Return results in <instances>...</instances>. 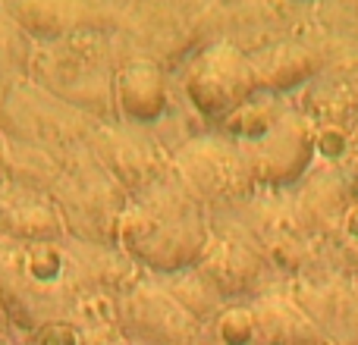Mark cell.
Instances as JSON below:
<instances>
[{
	"mask_svg": "<svg viewBox=\"0 0 358 345\" xmlns=\"http://www.w3.org/2000/svg\"><path fill=\"white\" fill-rule=\"evenodd\" d=\"M210 239V210L170 170L126 201L117 223V248L151 277L192 270Z\"/></svg>",
	"mask_w": 358,
	"mask_h": 345,
	"instance_id": "cell-1",
	"label": "cell"
},
{
	"mask_svg": "<svg viewBox=\"0 0 358 345\" xmlns=\"http://www.w3.org/2000/svg\"><path fill=\"white\" fill-rule=\"evenodd\" d=\"M85 283L73 239L10 242L0 239V311L19 342L50 321L73 317Z\"/></svg>",
	"mask_w": 358,
	"mask_h": 345,
	"instance_id": "cell-2",
	"label": "cell"
},
{
	"mask_svg": "<svg viewBox=\"0 0 358 345\" xmlns=\"http://www.w3.org/2000/svg\"><path fill=\"white\" fill-rule=\"evenodd\" d=\"M120 50L113 31H79L38 44L29 79L98 123H117Z\"/></svg>",
	"mask_w": 358,
	"mask_h": 345,
	"instance_id": "cell-3",
	"label": "cell"
},
{
	"mask_svg": "<svg viewBox=\"0 0 358 345\" xmlns=\"http://www.w3.org/2000/svg\"><path fill=\"white\" fill-rule=\"evenodd\" d=\"M50 198L66 223L69 239L88 245H117V223L129 195L88 145L63 157Z\"/></svg>",
	"mask_w": 358,
	"mask_h": 345,
	"instance_id": "cell-4",
	"label": "cell"
},
{
	"mask_svg": "<svg viewBox=\"0 0 358 345\" xmlns=\"http://www.w3.org/2000/svg\"><path fill=\"white\" fill-rule=\"evenodd\" d=\"M98 126V119L69 107L31 79L0 88V132L10 142L38 148L57 161L82 148Z\"/></svg>",
	"mask_w": 358,
	"mask_h": 345,
	"instance_id": "cell-5",
	"label": "cell"
},
{
	"mask_svg": "<svg viewBox=\"0 0 358 345\" xmlns=\"http://www.w3.org/2000/svg\"><path fill=\"white\" fill-rule=\"evenodd\" d=\"M208 16L204 6H185V3H123L120 13L117 41L120 60L123 57H151L164 69L176 63H189L208 38Z\"/></svg>",
	"mask_w": 358,
	"mask_h": 345,
	"instance_id": "cell-6",
	"label": "cell"
},
{
	"mask_svg": "<svg viewBox=\"0 0 358 345\" xmlns=\"http://www.w3.org/2000/svg\"><path fill=\"white\" fill-rule=\"evenodd\" d=\"M185 104L208 123H223L236 110L258 98V75L242 47L233 41H210L182 69Z\"/></svg>",
	"mask_w": 358,
	"mask_h": 345,
	"instance_id": "cell-7",
	"label": "cell"
},
{
	"mask_svg": "<svg viewBox=\"0 0 358 345\" xmlns=\"http://www.w3.org/2000/svg\"><path fill=\"white\" fill-rule=\"evenodd\" d=\"M170 170L176 179L214 214L252 198L255 182L239 154V145L223 132H198L170 154Z\"/></svg>",
	"mask_w": 358,
	"mask_h": 345,
	"instance_id": "cell-8",
	"label": "cell"
},
{
	"mask_svg": "<svg viewBox=\"0 0 358 345\" xmlns=\"http://www.w3.org/2000/svg\"><path fill=\"white\" fill-rule=\"evenodd\" d=\"M236 145L255 189H286L308 176L317 154V126L308 113L283 107L258 135Z\"/></svg>",
	"mask_w": 358,
	"mask_h": 345,
	"instance_id": "cell-9",
	"label": "cell"
},
{
	"mask_svg": "<svg viewBox=\"0 0 358 345\" xmlns=\"http://www.w3.org/2000/svg\"><path fill=\"white\" fill-rule=\"evenodd\" d=\"M195 270L214 286L217 295L227 304H239L255 302L261 292H267L264 283L267 273H271V264L258 251V245L227 214L214 210L210 214L208 248L198 258Z\"/></svg>",
	"mask_w": 358,
	"mask_h": 345,
	"instance_id": "cell-10",
	"label": "cell"
},
{
	"mask_svg": "<svg viewBox=\"0 0 358 345\" xmlns=\"http://www.w3.org/2000/svg\"><path fill=\"white\" fill-rule=\"evenodd\" d=\"M120 333L129 345H208V330L151 273L120 298Z\"/></svg>",
	"mask_w": 358,
	"mask_h": 345,
	"instance_id": "cell-11",
	"label": "cell"
},
{
	"mask_svg": "<svg viewBox=\"0 0 358 345\" xmlns=\"http://www.w3.org/2000/svg\"><path fill=\"white\" fill-rule=\"evenodd\" d=\"M85 145L129 198L170 172V151L164 148L151 126L126 123V119L101 123Z\"/></svg>",
	"mask_w": 358,
	"mask_h": 345,
	"instance_id": "cell-12",
	"label": "cell"
},
{
	"mask_svg": "<svg viewBox=\"0 0 358 345\" xmlns=\"http://www.w3.org/2000/svg\"><path fill=\"white\" fill-rule=\"evenodd\" d=\"M327 345H358V286L349 277H292L286 286Z\"/></svg>",
	"mask_w": 358,
	"mask_h": 345,
	"instance_id": "cell-13",
	"label": "cell"
},
{
	"mask_svg": "<svg viewBox=\"0 0 358 345\" xmlns=\"http://www.w3.org/2000/svg\"><path fill=\"white\" fill-rule=\"evenodd\" d=\"M16 22L29 31L35 44L60 41L79 31H117L123 3H82V0H35V3H6Z\"/></svg>",
	"mask_w": 358,
	"mask_h": 345,
	"instance_id": "cell-14",
	"label": "cell"
},
{
	"mask_svg": "<svg viewBox=\"0 0 358 345\" xmlns=\"http://www.w3.org/2000/svg\"><path fill=\"white\" fill-rule=\"evenodd\" d=\"M173 107L170 75L151 57H123L117 69V113L126 123L157 126Z\"/></svg>",
	"mask_w": 358,
	"mask_h": 345,
	"instance_id": "cell-15",
	"label": "cell"
},
{
	"mask_svg": "<svg viewBox=\"0 0 358 345\" xmlns=\"http://www.w3.org/2000/svg\"><path fill=\"white\" fill-rule=\"evenodd\" d=\"M0 239L63 242L69 235L50 191L25 189V185H0Z\"/></svg>",
	"mask_w": 358,
	"mask_h": 345,
	"instance_id": "cell-16",
	"label": "cell"
},
{
	"mask_svg": "<svg viewBox=\"0 0 358 345\" xmlns=\"http://www.w3.org/2000/svg\"><path fill=\"white\" fill-rule=\"evenodd\" d=\"M352 191L349 182L334 170L311 172L308 182L302 185L299 198L292 201L296 220L311 239H334L340 235L343 223H346L349 210H352Z\"/></svg>",
	"mask_w": 358,
	"mask_h": 345,
	"instance_id": "cell-17",
	"label": "cell"
},
{
	"mask_svg": "<svg viewBox=\"0 0 358 345\" xmlns=\"http://www.w3.org/2000/svg\"><path fill=\"white\" fill-rule=\"evenodd\" d=\"M248 60H252L255 75H258V88L264 94L292 91L302 82L315 79L324 66L317 47L302 41H286V38L283 41H267L261 47L248 50Z\"/></svg>",
	"mask_w": 358,
	"mask_h": 345,
	"instance_id": "cell-18",
	"label": "cell"
},
{
	"mask_svg": "<svg viewBox=\"0 0 358 345\" xmlns=\"http://www.w3.org/2000/svg\"><path fill=\"white\" fill-rule=\"evenodd\" d=\"M258 345H327L286 289H267L252 302Z\"/></svg>",
	"mask_w": 358,
	"mask_h": 345,
	"instance_id": "cell-19",
	"label": "cell"
},
{
	"mask_svg": "<svg viewBox=\"0 0 358 345\" xmlns=\"http://www.w3.org/2000/svg\"><path fill=\"white\" fill-rule=\"evenodd\" d=\"M35 50L38 44L29 38V31L16 22L6 3H0V88L29 79Z\"/></svg>",
	"mask_w": 358,
	"mask_h": 345,
	"instance_id": "cell-20",
	"label": "cell"
},
{
	"mask_svg": "<svg viewBox=\"0 0 358 345\" xmlns=\"http://www.w3.org/2000/svg\"><path fill=\"white\" fill-rule=\"evenodd\" d=\"M157 279L173 292L176 302L182 304L204 330H208L210 323L217 321V314L227 308V302L217 295V289L195 270V267H192V270H182V273H173V277H157Z\"/></svg>",
	"mask_w": 358,
	"mask_h": 345,
	"instance_id": "cell-21",
	"label": "cell"
},
{
	"mask_svg": "<svg viewBox=\"0 0 358 345\" xmlns=\"http://www.w3.org/2000/svg\"><path fill=\"white\" fill-rule=\"evenodd\" d=\"M208 345H258L252 302L227 304L208 327Z\"/></svg>",
	"mask_w": 358,
	"mask_h": 345,
	"instance_id": "cell-22",
	"label": "cell"
},
{
	"mask_svg": "<svg viewBox=\"0 0 358 345\" xmlns=\"http://www.w3.org/2000/svg\"><path fill=\"white\" fill-rule=\"evenodd\" d=\"M19 345H92L85 336V330L73 321V317H63V321H50L41 330H35L31 336H25Z\"/></svg>",
	"mask_w": 358,
	"mask_h": 345,
	"instance_id": "cell-23",
	"label": "cell"
},
{
	"mask_svg": "<svg viewBox=\"0 0 358 345\" xmlns=\"http://www.w3.org/2000/svg\"><path fill=\"white\" fill-rule=\"evenodd\" d=\"M0 345H19V336L13 330V323L6 321V314L0 311Z\"/></svg>",
	"mask_w": 358,
	"mask_h": 345,
	"instance_id": "cell-24",
	"label": "cell"
},
{
	"mask_svg": "<svg viewBox=\"0 0 358 345\" xmlns=\"http://www.w3.org/2000/svg\"><path fill=\"white\" fill-rule=\"evenodd\" d=\"M113 345H129V342H126V339H120V342H113Z\"/></svg>",
	"mask_w": 358,
	"mask_h": 345,
	"instance_id": "cell-25",
	"label": "cell"
},
{
	"mask_svg": "<svg viewBox=\"0 0 358 345\" xmlns=\"http://www.w3.org/2000/svg\"><path fill=\"white\" fill-rule=\"evenodd\" d=\"M355 286H358V273H355Z\"/></svg>",
	"mask_w": 358,
	"mask_h": 345,
	"instance_id": "cell-26",
	"label": "cell"
}]
</instances>
